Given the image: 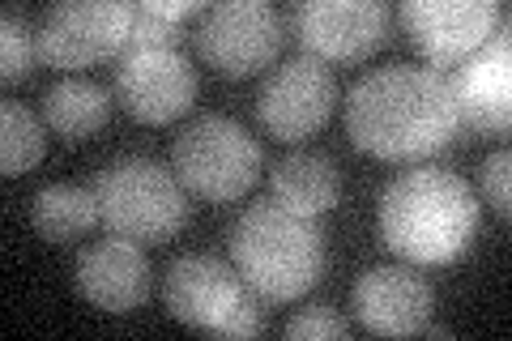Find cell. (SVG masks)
I'll return each instance as SVG.
<instances>
[{"instance_id": "6da1fadb", "label": "cell", "mask_w": 512, "mask_h": 341, "mask_svg": "<svg viewBox=\"0 0 512 341\" xmlns=\"http://www.w3.org/2000/svg\"><path fill=\"white\" fill-rule=\"evenodd\" d=\"M457 124L461 120L448 77L436 69H419V64L376 69L346 94L350 141L384 162H419L444 150Z\"/></svg>"}, {"instance_id": "7a4b0ae2", "label": "cell", "mask_w": 512, "mask_h": 341, "mask_svg": "<svg viewBox=\"0 0 512 341\" xmlns=\"http://www.w3.org/2000/svg\"><path fill=\"white\" fill-rule=\"evenodd\" d=\"M478 201L453 171H406L380 192V235L414 265H448L474 243Z\"/></svg>"}, {"instance_id": "3957f363", "label": "cell", "mask_w": 512, "mask_h": 341, "mask_svg": "<svg viewBox=\"0 0 512 341\" xmlns=\"http://www.w3.org/2000/svg\"><path fill=\"white\" fill-rule=\"evenodd\" d=\"M231 265L265 303H291L320 282L325 243L312 218H299L278 201H256L231 226Z\"/></svg>"}, {"instance_id": "277c9868", "label": "cell", "mask_w": 512, "mask_h": 341, "mask_svg": "<svg viewBox=\"0 0 512 341\" xmlns=\"http://www.w3.org/2000/svg\"><path fill=\"white\" fill-rule=\"evenodd\" d=\"M94 205L111 235L133 243H167L188 222L184 184L154 158H116L94 175Z\"/></svg>"}, {"instance_id": "5b68a950", "label": "cell", "mask_w": 512, "mask_h": 341, "mask_svg": "<svg viewBox=\"0 0 512 341\" xmlns=\"http://www.w3.org/2000/svg\"><path fill=\"white\" fill-rule=\"evenodd\" d=\"M175 180L201 201H235L256 184L261 145L244 124L227 116L192 120L171 145Z\"/></svg>"}, {"instance_id": "8992f818", "label": "cell", "mask_w": 512, "mask_h": 341, "mask_svg": "<svg viewBox=\"0 0 512 341\" xmlns=\"http://www.w3.org/2000/svg\"><path fill=\"white\" fill-rule=\"evenodd\" d=\"M282 13L265 0H222L214 9H201V22L192 30L197 56L222 77H252L269 69L282 52Z\"/></svg>"}, {"instance_id": "52a82bcc", "label": "cell", "mask_w": 512, "mask_h": 341, "mask_svg": "<svg viewBox=\"0 0 512 341\" xmlns=\"http://www.w3.org/2000/svg\"><path fill=\"white\" fill-rule=\"evenodd\" d=\"M133 5L120 0H64L47 9L35 30L39 60L52 69H90L128 52Z\"/></svg>"}, {"instance_id": "ba28073f", "label": "cell", "mask_w": 512, "mask_h": 341, "mask_svg": "<svg viewBox=\"0 0 512 341\" xmlns=\"http://www.w3.org/2000/svg\"><path fill=\"white\" fill-rule=\"evenodd\" d=\"M116 99L141 124L180 120L197 99V69L180 47H133L120 56Z\"/></svg>"}, {"instance_id": "9c48e42d", "label": "cell", "mask_w": 512, "mask_h": 341, "mask_svg": "<svg viewBox=\"0 0 512 341\" xmlns=\"http://www.w3.org/2000/svg\"><path fill=\"white\" fill-rule=\"evenodd\" d=\"M248 295L252 290L239 278V269L222 265L218 256H205V252L175 256L163 273V307L175 320H184L188 329H201L214 337H222V329L231 324V316L244 307Z\"/></svg>"}, {"instance_id": "30bf717a", "label": "cell", "mask_w": 512, "mask_h": 341, "mask_svg": "<svg viewBox=\"0 0 512 341\" xmlns=\"http://www.w3.org/2000/svg\"><path fill=\"white\" fill-rule=\"evenodd\" d=\"M397 22H402L406 39L427 56V64L448 69L495 35L500 5L495 0H406L397 9Z\"/></svg>"}, {"instance_id": "8fae6325", "label": "cell", "mask_w": 512, "mask_h": 341, "mask_svg": "<svg viewBox=\"0 0 512 341\" xmlns=\"http://www.w3.org/2000/svg\"><path fill=\"white\" fill-rule=\"evenodd\" d=\"M295 39L312 60H363L389 35V5L380 0H308L295 9Z\"/></svg>"}, {"instance_id": "7c38bea8", "label": "cell", "mask_w": 512, "mask_h": 341, "mask_svg": "<svg viewBox=\"0 0 512 341\" xmlns=\"http://www.w3.org/2000/svg\"><path fill=\"white\" fill-rule=\"evenodd\" d=\"M333 103H338V81L312 56H299L291 64H282L261 86V99H256V116L274 133L278 141H303L325 128V120L333 116Z\"/></svg>"}, {"instance_id": "4fadbf2b", "label": "cell", "mask_w": 512, "mask_h": 341, "mask_svg": "<svg viewBox=\"0 0 512 341\" xmlns=\"http://www.w3.org/2000/svg\"><path fill=\"white\" fill-rule=\"evenodd\" d=\"M350 303H355V316L367 333L410 337V333H423L436 295H431L423 273H414L406 265H372L367 273H359Z\"/></svg>"}, {"instance_id": "5bb4252c", "label": "cell", "mask_w": 512, "mask_h": 341, "mask_svg": "<svg viewBox=\"0 0 512 341\" xmlns=\"http://www.w3.org/2000/svg\"><path fill=\"white\" fill-rule=\"evenodd\" d=\"M448 90H453L457 103V120L470 124L474 133H508L512 120V47L508 35H491L478 52H470L466 60L448 77Z\"/></svg>"}, {"instance_id": "9a60e30c", "label": "cell", "mask_w": 512, "mask_h": 341, "mask_svg": "<svg viewBox=\"0 0 512 341\" xmlns=\"http://www.w3.org/2000/svg\"><path fill=\"white\" fill-rule=\"evenodd\" d=\"M77 295L103 312H133L150 299V261L133 239H99L77 256Z\"/></svg>"}, {"instance_id": "2e32d148", "label": "cell", "mask_w": 512, "mask_h": 341, "mask_svg": "<svg viewBox=\"0 0 512 341\" xmlns=\"http://www.w3.org/2000/svg\"><path fill=\"white\" fill-rule=\"evenodd\" d=\"M274 201L286 205L299 218H316L338 205L342 197V175L325 154H291L282 158L274 175H269Z\"/></svg>"}, {"instance_id": "e0dca14e", "label": "cell", "mask_w": 512, "mask_h": 341, "mask_svg": "<svg viewBox=\"0 0 512 341\" xmlns=\"http://www.w3.org/2000/svg\"><path fill=\"white\" fill-rule=\"evenodd\" d=\"M107 120H111V99H107L103 86H94V81L64 77L43 94V124L69 145L94 137Z\"/></svg>"}, {"instance_id": "ac0fdd59", "label": "cell", "mask_w": 512, "mask_h": 341, "mask_svg": "<svg viewBox=\"0 0 512 341\" xmlns=\"http://www.w3.org/2000/svg\"><path fill=\"white\" fill-rule=\"evenodd\" d=\"M30 222H35V231L47 243H73L99 222V205H94L90 188L47 184L35 192V201H30Z\"/></svg>"}, {"instance_id": "d6986e66", "label": "cell", "mask_w": 512, "mask_h": 341, "mask_svg": "<svg viewBox=\"0 0 512 341\" xmlns=\"http://www.w3.org/2000/svg\"><path fill=\"white\" fill-rule=\"evenodd\" d=\"M47 150V124L26 103H0V171L26 175Z\"/></svg>"}, {"instance_id": "ffe728a7", "label": "cell", "mask_w": 512, "mask_h": 341, "mask_svg": "<svg viewBox=\"0 0 512 341\" xmlns=\"http://www.w3.org/2000/svg\"><path fill=\"white\" fill-rule=\"evenodd\" d=\"M0 43H5V52H0V77H5V81H22L30 73V64L39 60V47H35L30 26L13 9L5 13V22H0Z\"/></svg>"}, {"instance_id": "44dd1931", "label": "cell", "mask_w": 512, "mask_h": 341, "mask_svg": "<svg viewBox=\"0 0 512 341\" xmlns=\"http://www.w3.org/2000/svg\"><path fill=\"white\" fill-rule=\"evenodd\" d=\"M508 171H512V158L500 150V154H491L487 162H483V197H487V205L495 209L500 218H508V209H512V192H508Z\"/></svg>"}, {"instance_id": "7402d4cb", "label": "cell", "mask_w": 512, "mask_h": 341, "mask_svg": "<svg viewBox=\"0 0 512 341\" xmlns=\"http://www.w3.org/2000/svg\"><path fill=\"white\" fill-rule=\"evenodd\" d=\"M175 39H180V26L158 22V18H150V13H141L133 5V35H128V52H133V47H175Z\"/></svg>"}, {"instance_id": "603a6c76", "label": "cell", "mask_w": 512, "mask_h": 341, "mask_svg": "<svg viewBox=\"0 0 512 341\" xmlns=\"http://www.w3.org/2000/svg\"><path fill=\"white\" fill-rule=\"evenodd\" d=\"M346 333H350V324L329 312H308L286 324V337H346Z\"/></svg>"}, {"instance_id": "cb8c5ba5", "label": "cell", "mask_w": 512, "mask_h": 341, "mask_svg": "<svg viewBox=\"0 0 512 341\" xmlns=\"http://www.w3.org/2000/svg\"><path fill=\"white\" fill-rule=\"evenodd\" d=\"M261 303H265V299L252 290V295L244 299V307H239V312L231 316V324L222 329V337H256V333H261V329H265V307H261Z\"/></svg>"}, {"instance_id": "d4e9b609", "label": "cell", "mask_w": 512, "mask_h": 341, "mask_svg": "<svg viewBox=\"0 0 512 341\" xmlns=\"http://www.w3.org/2000/svg\"><path fill=\"white\" fill-rule=\"evenodd\" d=\"M137 9L150 13V18H158V22H171V26H180L184 18H192V13H201L197 0H141Z\"/></svg>"}]
</instances>
